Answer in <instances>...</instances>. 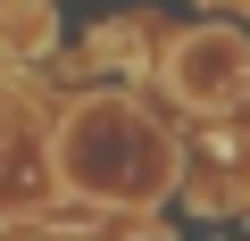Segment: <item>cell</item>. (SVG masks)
Segmentation results:
<instances>
[{"label":"cell","mask_w":250,"mask_h":241,"mask_svg":"<svg viewBox=\"0 0 250 241\" xmlns=\"http://www.w3.org/2000/svg\"><path fill=\"white\" fill-rule=\"evenodd\" d=\"M59 175L100 208H159L184 183V142L134 92H92L59 133Z\"/></svg>","instance_id":"obj_1"},{"label":"cell","mask_w":250,"mask_h":241,"mask_svg":"<svg viewBox=\"0 0 250 241\" xmlns=\"http://www.w3.org/2000/svg\"><path fill=\"white\" fill-rule=\"evenodd\" d=\"M167 92L200 116H242L250 108V34L233 25H192L167 50Z\"/></svg>","instance_id":"obj_2"},{"label":"cell","mask_w":250,"mask_h":241,"mask_svg":"<svg viewBox=\"0 0 250 241\" xmlns=\"http://www.w3.org/2000/svg\"><path fill=\"white\" fill-rule=\"evenodd\" d=\"M184 191H192L200 216L242 208V200H250V133H242V125L192 133V142H184Z\"/></svg>","instance_id":"obj_3"}]
</instances>
